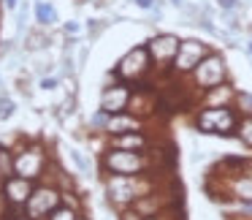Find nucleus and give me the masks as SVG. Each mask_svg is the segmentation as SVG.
Listing matches in <instances>:
<instances>
[{
  "label": "nucleus",
  "mask_w": 252,
  "mask_h": 220,
  "mask_svg": "<svg viewBox=\"0 0 252 220\" xmlns=\"http://www.w3.org/2000/svg\"><path fill=\"white\" fill-rule=\"evenodd\" d=\"M100 28H103V22H100V19H90V22H87V30H90V38H95V36L100 33Z\"/></svg>",
  "instance_id": "29"
},
{
  "label": "nucleus",
  "mask_w": 252,
  "mask_h": 220,
  "mask_svg": "<svg viewBox=\"0 0 252 220\" xmlns=\"http://www.w3.org/2000/svg\"><path fill=\"white\" fill-rule=\"evenodd\" d=\"M144 46L149 52V60L158 63V66H165V63H174L176 52H179V38L171 33H160L155 38H149Z\"/></svg>",
  "instance_id": "11"
},
{
  "label": "nucleus",
  "mask_w": 252,
  "mask_h": 220,
  "mask_svg": "<svg viewBox=\"0 0 252 220\" xmlns=\"http://www.w3.org/2000/svg\"><path fill=\"white\" fill-rule=\"evenodd\" d=\"M3 3V8H8V11H17L19 8V0H0Z\"/></svg>",
  "instance_id": "32"
},
{
  "label": "nucleus",
  "mask_w": 252,
  "mask_h": 220,
  "mask_svg": "<svg viewBox=\"0 0 252 220\" xmlns=\"http://www.w3.org/2000/svg\"><path fill=\"white\" fill-rule=\"evenodd\" d=\"M28 17H30V3L28 0H19V8H17V30L19 33H28Z\"/></svg>",
  "instance_id": "20"
},
{
  "label": "nucleus",
  "mask_w": 252,
  "mask_h": 220,
  "mask_svg": "<svg viewBox=\"0 0 252 220\" xmlns=\"http://www.w3.org/2000/svg\"><path fill=\"white\" fill-rule=\"evenodd\" d=\"M209 55V46L201 44V41H179V52H176L174 57V71L176 73H192V68L198 66V63L203 60V57Z\"/></svg>",
  "instance_id": "10"
},
{
  "label": "nucleus",
  "mask_w": 252,
  "mask_h": 220,
  "mask_svg": "<svg viewBox=\"0 0 252 220\" xmlns=\"http://www.w3.org/2000/svg\"><path fill=\"white\" fill-rule=\"evenodd\" d=\"M76 218H79V212L71 207V204H60L46 220H76Z\"/></svg>",
  "instance_id": "19"
},
{
  "label": "nucleus",
  "mask_w": 252,
  "mask_h": 220,
  "mask_svg": "<svg viewBox=\"0 0 252 220\" xmlns=\"http://www.w3.org/2000/svg\"><path fill=\"white\" fill-rule=\"evenodd\" d=\"M0 19H3V3H0Z\"/></svg>",
  "instance_id": "36"
},
{
  "label": "nucleus",
  "mask_w": 252,
  "mask_h": 220,
  "mask_svg": "<svg viewBox=\"0 0 252 220\" xmlns=\"http://www.w3.org/2000/svg\"><path fill=\"white\" fill-rule=\"evenodd\" d=\"M217 6L222 8L225 14H233V11H239V6H241V0H217Z\"/></svg>",
  "instance_id": "25"
},
{
  "label": "nucleus",
  "mask_w": 252,
  "mask_h": 220,
  "mask_svg": "<svg viewBox=\"0 0 252 220\" xmlns=\"http://www.w3.org/2000/svg\"><path fill=\"white\" fill-rule=\"evenodd\" d=\"M76 220H87V218H76Z\"/></svg>",
  "instance_id": "38"
},
{
  "label": "nucleus",
  "mask_w": 252,
  "mask_h": 220,
  "mask_svg": "<svg viewBox=\"0 0 252 220\" xmlns=\"http://www.w3.org/2000/svg\"><path fill=\"white\" fill-rule=\"evenodd\" d=\"M44 30H46V28H35V30H30V33H25V36H28V38H25L28 44H25V46H28L30 52H33V49H44V46H49V36H46Z\"/></svg>",
  "instance_id": "17"
},
{
  "label": "nucleus",
  "mask_w": 252,
  "mask_h": 220,
  "mask_svg": "<svg viewBox=\"0 0 252 220\" xmlns=\"http://www.w3.org/2000/svg\"><path fill=\"white\" fill-rule=\"evenodd\" d=\"M14 111H17V104L6 93H0V120H11Z\"/></svg>",
  "instance_id": "22"
},
{
  "label": "nucleus",
  "mask_w": 252,
  "mask_h": 220,
  "mask_svg": "<svg viewBox=\"0 0 252 220\" xmlns=\"http://www.w3.org/2000/svg\"><path fill=\"white\" fill-rule=\"evenodd\" d=\"M33 187H35V182L25 180V177L11 174V177H6V180H3V185H0V196H3V201H6L8 209H17V212H19V209L25 207V201L30 198Z\"/></svg>",
  "instance_id": "9"
},
{
  "label": "nucleus",
  "mask_w": 252,
  "mask_h": 220,
  "mask_svg": "<svg viewBox=\"0 0 252 220\" xmlns=\"http://www.w3.org/2000/svg\"><path fill=\"white\" fill-rule=\"evenodd\" d=\"M14 174V152L6 147H0V180Z\"/></svg>",
  "instance_id": "18"
},
{
  "label": "nucleus",
  "mask_w": 252,
  "mask_h": 220,
  "mask_svg": "<svg viewBox=\"0 0 252 220\" xmlns=\"http://www.w3.org/2000/svg\"><path fill=\"white\" fill-rule=\"evenodd\" d=\"M225 76H228L225 60H222V55H214V52H209V55L192 68V79H195V84L201 90H212V87H217V84H222Z\"/></svg>",
  "instance_id": "7"
},
{
  "label": "nucleus",
  "mask_w": 252,
  "mask_h": 220,
  "mask_svg": "<svg viewBox=\"0 0 252 220\" xmlns=\"http://www.w3.org/2000/svg\"><path fill=\"white\" fill-rule=\"evenodd\" d=\"M60 204H63V190L57 185L44 182V185L33 187L30 198L22 207V215H25V220H46Z\"/></svg>",
  "instance_id": "3"
},
{
  "label": "nucleus",
  "mask_w": 252,
  "mask_h": 220,
  "mask_svg": "<svg viewBox=\"0 0 252 220\" xmlns=\"http://www.w3.org/2000/svg\"><path fill=\"white\" fill-rule=\"evenodd\" d=\"M68 155H71V160L76 163V169H79V174H93V169H90V163H87V158H82V152L79 149H68Z\"/></svg>",
  "instance_id": "23"
},
{
  "label": "nucleus",
  "mask_w": 252,
  "mask_h": 220,
  "mask_svg": "<svg viewBox=\"0 0 252 220\" xmlns=\"http://www.w3.org/2000/svg\"><path fill=\"white\" fill-rule=\"evenodd\" d=\"M57 84H60V82H57L55 76H44V79H41V90H55Z\"/></svg>",
  "instance_id": "31"
},
{
  "label": "nucleus",
  "mask_w": 252,
  "mask_h": 220,
  "mask_svg": "<svg viewBox=\"0 0 252 220\" xmlns=\"http://www.w3.org/2000/svg\"><path fill=\"white\" fill-rule=\"evenodd\" d=\"M127 131H141V120L133 117L130 111H122V114H109L106 117V136H117V133H127Z\"/></svg>",
  "instance_id": "12"
},
{
  "label": "nucleus",
  "mask_w": 252,
  "mask_h": 220,
  "mask_svg": "<svg viewBox=\"0 0 252 220\" xmlns=\"http://www.w3.org/2000/svg\"><path fill=\"white\" fill-rule=\"evenodd\" d=\"M149 68H152V60H149L147 46H136V49H130L125 57H120V63H117V68L111 73H114L120 82L136 84L149 73Z\"/></svg>",
  "instance_id": "6"
},
{
  "label": "nucleus",
  "mask_w": 252,
  "mask_h": 220,
  "mask_svg": "<svg viewBox=\"0 0 252 220\" xmlns=\"http://www.w3.org/2000/svg\"><path fill=\"white\" fill-rule=\"evenodd\" d=\"M103 187H106V198L117 209H125L133 207V201H138L141 196H147L152 190V182L144 174H106Z\"/></svg>",
  "instance_id": "1"
},
{
  "label": "nucleus",
  "mask_w": 252,
  "mask_h": 220,
  "mask_svg": "<svg viewBox=\"0 0 252 220\" xmlns=\"http://www.w3.org/2000/svg\"><path fill=\"white\" fill-rule=\"evenodd\" d=\"M244 49H247V55H252V41H247V46H244Z\"/></svg>",
  "instance_id": "35"
},
{
  "label": "nucleus",
  "mask_w": 252,
  "mask_h": 220,
  "mask_svg": "<svg viewBox=\"0 0 252 220\" xmlns=\"http://www.w3.org/2000/svg\"><path fill=\"white\" fill-rule=\"evenodd\" d=\"M195 125L198 131L203 133H217V136H230L236 131V114L230 106H209V109L198 111L195 117Z\"/></svg>",
  "instance_id": "5"
},
{
  "label": "nucleus",
  "mask_w": 252,
  "mask_h": 220,
  "mask_svg": "<svg viewBox=\"0 0 252 220\" xmlns=\"http://www.w3.org/2000/svg\"><path fill=\"white\" fill-rule=\"evenodd\" d=\"M33 17H35V22H38V28H52V25L57 22V8L52 6L49 0H35Z\"/></svg>",
  "instance_id": "14"
},
{
  "label": "nucleus",
  "mask_w": 252,
  "mask_h": 220,
  "mask_svg": "<svg viewBox=\"0 0 252 220\" xmlns=\"http://www.w3.org/2000/svg\"><path fill=\"white\" fill-rule=\"evenodd\" d=\"M14 152V174L35 182L46 174V149L41 142H25L11 149Z\"/></svg>",
  "instance_id": "2"
},
{
  "label": "nucleus",
  "mask_w": 252,
  "mask_h": 220,
  "mask_svg": "<svg viewBox=\"0 0 252 220\" xmlns=\"http://www.w3.org/2000/svg\"><path fill=\"white\" fill-rule=\"evenodd\" d=\"M103 169L109 174H144L152 169V158L144 152H127V149H111L106 147L103 158H100Z\"/></svg>",
  "instance_id": "4"
},
{
  "label": "nucleus",
  "mask_w": 252,
  "mask_h": 220,
  "mask_svg": "<svg viewBox=\"0 0 252 220\" xmlns=\"http://www.w3.org/2000/svg\"><path fill=\"white\" fill-rule=\"evenodd\" d=\"M147 144L149 142H147V136H144L141 131H127V133H117V136H111L106 147H111V149H127V152H141Z\"/></svg>",
  "instance_id": "13"
},
{
  "label": "nucleus",
  "mask_w": 252,
  "mask_h": 220,
  "mask_svg": "<svg viewBox=\"0 0 252 220\" xmlns=\"http://www.w3.org/2000/svg\"><path fill=\"white\" fill-rule=\"evenodd\" d=\"M236 133H239V139L247 144V147H252V117L241 120L239 125H236Z\"/></svg>",
  "instance_id": "21"
},
{
  "label": "nucleus",
  "mask_w": 252,
  "mask_h": 220,
  "mask_svg": "<svg viewBox=\"0 0 252 220\" xmlns=\"http://www.w3.org/2000/svg\"><path fill=\"white\" fill-rule=\"evenodd\" d=\"M230 193H233L239 201H244V204H252V174H241V177H236L233 182H230Z\"/></svg>",
  "instance_id": "15"
},
{
  "label": "nucleus",
  "mask_w": 252,
  "mask_h": 220,
  "mask_svg": "<svg viewBox=\"0 0 252 220\" xmlns=\"http://www.w3.org/2000/svg\"><path fill=\"white\" fill-rule=\"evenodd\" d=\"M233 98H236V93H233V90H230L225 82L217 84V87H212V90H206V101H209L212 106H228Z\"/></svg>",
  "instance_id": "16"
},
{
  "label": "nucleus",
  "mask_w": 252,
  "mask_h": 220,
  "mask_svg": "<svg viewBox=\"0 0 252 220\" xmlns=\"http://www.w3.org/2000/svg\"><path fill=\"white\" fill-rule=\"evenodd\" d=\"M171 6H176L182 11V8H185V0H171Z\"/></svg>",
  "instance_id": "33"
},
{
  "label": "nucleus",
  "mask_w": 252,
  "mask_h": 220,
  "mask_svg": "<svg viewBox=\"0 0 252 220\" xmlns=\"http://www.w3.org/2000/svg\"><path fill=\"white\" fill-rule=\"evenodd\" d=\"M236 104H239V109L244 111L247 117H252V95L250 93H239L236 95Z\"/></svg>",
  "instance_id": "24"
},
{
  "label": "nucleus",
  "mask_w": 252,
  "mask_h": 220,
  "mask_svg": "<svg viewBox=\"0 0 252 220\" xmlns=\"http://www.w3.org/2000/svg\"><path fill=\"white\" fill-rule=\"evenodd\" d=\"M144 220H163V212H160V215H149V218H144Z\"/></svg>",
  "instance_id": "34"
},
{
  "label": "nucleus",
  "mask_w": 252,
  "mask_h": 220,
  "mask_svg": "<svg viewBox=\"0 0 252 220\" xmlns=\"http://www.w3.org/2000/svg\"><path fill=\"white\" fill-rule=\"evenodd\" d=\"M106 117H109V114L98 111V114H95L93 120H90V125H93V128H98V131H103V128H106Z\"/></svg>",
  "instance_id": "28"
},
{
  "label": "nucleus",
  "mask_w": 252,
  "mask_h": 220,
  "mask_svg": "<svg viewBox=\"0 0 252 220\" xmlns=\"http://www.w3.org/2000/svg\"><path fill=\"white\" fill-rule=\"evenodd\" d=\"M133 3H136L141 11H152V8L158 6V0H133Z\"/></svg>",
  "instance_id": "30"
},
{
  "label": "nucleus",
  "mask_w": 252,
  "mask_h": 220,
  "mask_svg": "<svg viewBox=\"0 0 252 220\" xmlns=\"http://www.w3.org/2000/svg\"><path fill=\"white\" fill-rule=\"evenodd\" d=\"M130 95H133V84L114 79V84L103 87V93H100V111L103 114H122V111H127Z\"/></svg>",
  "instance_id": "8"
},
{
  "label": "nucleus",
  "mask_w": 252,
  "mask_h": 220,
  "mask_svg": "<svg viewBox=\"0 0 252 220\" xmlns=\"http://www.w3.org/2000/svg\"><path fill=\"white\" fill-rule=\"evenodd\" d=\"M79 30H82V25H79L76 19H68V22H63V33H65V36H71V38L79 33Z\"/></svg>",
  "instance_id": "26"
},
{
  "label": "nucleus",
  "mask_w": 252,
  "mask_h": 220,
  "mask_svg": "<svg viewBox=\"0 0 252 220\" xmlns=\"http://www.w3.org/2000/svg\"><path fill=\"white\" fill-rule=\"evenodd\" d=\"M247 166H250V174H252V160H250V163H247Z\"/></svg>",
  "instance_id": "37"
},
{
  "label": "nucleus",
  "mask_w": 252,
  "mask_h": 220,
  "mask_svg": "<svg viewBox=\"0 0 252 220\" xmlns=\"http://www.w3.org/2000/svg\"><path fill=\"white\" fill-rule=\"evenodd\" d=\"M120 220H144V218L133 207H125V209H120Z\"/></svg>",
  "instance_id": "27"
}]
</instances>
